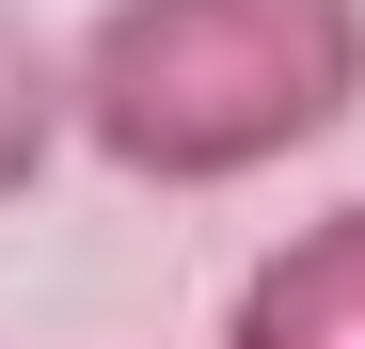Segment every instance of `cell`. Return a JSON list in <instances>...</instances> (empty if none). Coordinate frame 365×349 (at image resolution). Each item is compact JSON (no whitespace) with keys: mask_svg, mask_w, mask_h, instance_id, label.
Segmentation results:
<instances>
[{"mask_svg":"<svg viewBox=\"0 0 365 349\" xmlns=\"http://www.w3.org/2000/svg\"><path fill=\"white\" fill-rule=\"evenodd\" d=\"M222 349H365V191L318 207V222H286V239L238 270Z\"/></svg>","mask_w":365,"mask_h":349,"instance_id":"7a4b0ae2","label":"cell"},{"mask_svg":"<svg viewBox=\"0 0 365 349\" xmlns=\"http://www.w3.org/2000/svg\"><path fill=\"white\" fill-rule=\"evenodd\" d=\"M64 64L80 159L128 191H238L365 111V0H96Z\"/></svg>","mask_w":365,"mask_h":349,"instance_id":"6da1fadb","label":"cell"},{"mask_svg":"<svg viewBox=\"0 0 365 349\" xmlns=\"http://www.w3.org/2000/svg\"><path fill=\"white\" fill-rule=\"evenodd\" d=\"M64 143H80V64H64V32H48V16L0 0V207L48 191V159H64Z\"/></svg>","mask_w":365,"mask_h":349,"instance_id":"3957f363","label":"cell"}]
</instances>
